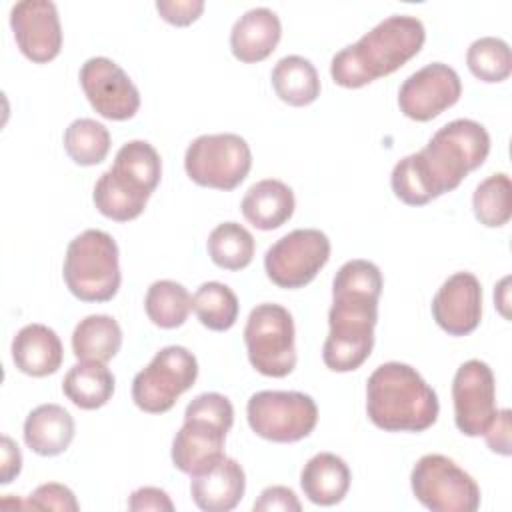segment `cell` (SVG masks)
<instances>
[{
	"label": "cell",
	"instance_id": "6da1fadb",
	"mask_svg": "<svg viewBox=\"0 0 512 512\" xmlns=\"http://www.w3.org/2000/svg\"><path fill=\"white\" fill-rule=\"evenodd\" d=\"M488 152L490 134L480 122L452 120L438 128L422 150L394 164L392 192L408 206H424L458 188L472 170L484 164Z\"/></svg>",
	"mask_w": 512,
	"mask_h": 512
},
{
	"label": "cell",
	"instance_id": "7a4b0ae2",
	"mask_svg": "<svg viewBox=\"0 0 512 512\" xmlns=\"http://www.w3.org/2000/svg\"><path fill=\"white\" fill-rule=\"evenodd\" d=\"M382 286L380 268L364 258L348 260L336 272L328 312L330 332L322 348V360L332 372H352L368 360Z\"/></svg>",
	"mask_w": 512,
	"mask_h": 512
},
{
	"label": "cell",
	"instance_id": "3957f363",
	"mask_svg": "<svg viewBox=\"0 0 512 512\" xmlns=\"http://www.w3.org/2000/svg\"><path fill=\"white\" fill-rule=\"evenodd\" d=\"M426 40L420 18L392 14L380 20L358 42L332 56L330 76L342 88H362L396 72L414 58Z\"/></svg>",
	"mask_w": 512,
	"mask_h": 512
},
{
	"label": "cell",
	"instance_id": "277c9868",
	"mask_svg": "<svg viewBox=\"0 0 512 512\" xmlns=\"http://www.w3.org/2000/svg\"><path fill=\"white\" fill-rule=\"evenodd\" d=\"M366 412L380 430L424 432L436 422L440 404L416 368L404 362H386L368 376Z\"/></svg>",
	"mask_w": 512,
	"mask_h": 512
},
{
	"label": "cell",
	"instance_id": "5b68a950",
	"mask_svg": "<svg viewBox=\"0 0 512 512\" xmlns=\"http://www.w3.org/2000/svg\"><path fill=\"white\" fill-rule=\"evenodd\" d=\"M62 276L82 302L112 300L122 282L116 240L104 230H84L66 248Z\"/></svg>",
	"mask_w": 512,
	"mask_h": 512
},
{
	"label": "cell",
	"instance_id": "8992f818",
	"mask_svg": "<svg viewBox=\"0 0 512 512\" xmlns=\"http://www.w3.org/2000/svg\"><path fill=\"white\" fill-rule=\"evenodd\" d=\"M296 332L288 308L264 302L250 310L244 344L254 370L270 378H284L296 366Z\"/></svg>",
	"mask_w": 512,
	"mask_h": 512
},
{
	"label": "cell",
	"instance_id": "52a82bcc",
	"mask_svg": "<svg viewBox=\"0 0 512 512\" xmlns=\"http://www.w3.org/2000/svg\"><path fill=\"white\" fill-rule=\"evenodd\" d=\"M246 418L256 436L290 444L312 434L318 422V406L304 392L260 390L250 396Z\"/></svg>",
	"mask_w": 512,
	"mask_h": 512
},
{
	"label": "cell",
	"instance_id": "ba28073f",
	"mask_svg": "<svg viewBox=\"0 0 512 512\" xmlns=\"http://www.w3.org/2000/svg\"><path fill=\"white\" fill-rule=\"evenodd\" d=\"M252 168L248 142L232 132L202 134L184 154V170L192 182L216 190H234Z\"/></svg>",
	"mask_w": 512,
	"mask_h": 512
},
{
	"label": "cell",
	"instance_id": "9c48e42d",
	"mask_svg": "<svg viewBox=\"0 0 512 512\" xmlns=\"http://www.w3.org/2000/svg\"><path fill=\"white\" fill-rule=\"evenodd\" d=\"M198 360L184 346H166L132 380V400L148 414L168 412L176 400L194 386Z\"/></svg>",
	"mask_w": 512,
	"mask_h": 512
},
{
	"label": "cell",
	"instance_id": "30bf717a",
	"mask_svg": "<svg viewBox=\"0 0 512 512\" xmlns=\"http://www.w3.org/2000/svg\"><path fill=\"white\" fill-rule=\"evenodd\" d=\"M410 486L432 512H474L480 506L476 480L444 454H424L412 468Z\"/></svg>",
	"mask_w": 512,
	"mask_h": 512
},
{
	"label": "cell",
	"instance_id": "8fae6325",
	"mask_svg": "<svg viewBox=\"0 0 512 512\" xmlns=\"http://www.w3.org/2000/svg\"><path fill=\"white\" fill-rule=\"evenodd\" d=\"M330 258V240L322 230L298 228L278 238L264 254L266 276L280 288L310 284Z\"/></svg>",
	"mask_w": 512,
	"mask_h": 512
},
{
	"label": "cell",
	"instance_id": "7c38bea8",
	"mask_svg": "<svg viewBox=\"0 0 512 512\" xmlns=\"http://www.w3.org/2000/svg\"><path fill=\"white\" fill-rule=\"evenodd\" d=\"M454 422L466 436H482L496 416V380L482 360H466L452 380Z\"/></svg>",
	"mask_w": 512,
	"mask_h": 512
},
{
	"label": "cell",
	"instance_id": "4fadbf2b",
	"mask_svg": "<svg viewBox=\"0 0 512 512\" xmlns=\"http://www.w3.org/2000/svg\"><path fill=\"white\" fill-rule=\"evenodd\" d=\"M80 86L90 106L108 120H128L140 108V92L110 58L92 56L80 68Z\"/></svg>",
	"mask_w": 512,
	"mask_h": 512
},
{
	"label": "cell",
	"instance_id": "5bb4252c",
	"mask_svg": "<svg viewBox=\"0 0 512 512\" xmlns=\"http://www.w3.org/2000/svg\"><path fill=\"white\" fill-rule=\"evenodd\" d=\"M462 82L458 72L444 64L432 62L410 74L398 90L400 112L416 122H428L460 100Z\"/></svg>",
	"mask_w": 512,
	"mask_h": 512
},
{
	"label": "cell",
	"instance_id": "9a60e30c",
	"mask_svg": "<svg viewBox=\"0 0 512 512\" xmlns=\"http://www.w3.org/2000/svg\"><path fill=\"white\" fill-rule=\"evenodd\" d=\"M10 28L20 52L44 64L54 60L62 48V26L58 8L50 0H22L10 10Z\"/></svg>",
	"mask_w": 512,
	"mask_h": 512
},
{
	"label": "cell",
	"instance_id": "2e32d148",
	"mask_svg": "<svg viewBox=\"0 0 512 512\" xmlns=\"http://www.w3.org/2000/svg\"><path fill=\"white\" fill-rule=\"evenodd\" d=\"M436 324L450 336L474 332L482 318V286L472 272H454L432 300Z\"/></svg>",
	"mask_w": 512,
	"mask_h": 512
},
{
	"label": "cell",
	"instance_id": "e0dca14e",
	"mask_svg": "<svg viewBox=\"0 0 512 512\" xmlns=\"http://www.w3.org/2000/svg\"><path fill=\"white\" fill-rule=\"evenodd\" d=\"M228 432L220 422L184 412V424L172 440V464L184 474L198 472L224 454Z\"/></svg>",
	"mask_w": 512,
	"mask_h": 512
},
{
	"label": "cell",
	"instance_id": "ac0fdd59",
	"mask_svg": "<svg viewBox=\"0 0 512 512\" xmlns=\"http://www.w3.org/2000/svg\"><path fill=\"white\" fill-rule=\"evenodd\" d=\"M190 478L192 500L204 512H228L236 508L246 490L242 466L226 454L190 474Z\"/></svg>",
	"mask_w": 512,
	"mask_h": 512
},
{
	"label": "cell",
	"instance_id": "d6986e66",
	"mask_svg": "<svg viewBox=\"0 0 512 512\" xmlns=\"http://www.w3.org/2000/svg\"><path fill=\"white\" fill-rule=\"evenodd\" d=\"M154 190L130 170L112 164L94 184L92 200L98 212L116 222L138 218Z\"/></svg>",
	"mask_w": 512,
	"mask_h": 512
},
{
	"label": "cell",
	"instance_id": "ffe728a7",
	"mask_svg": "<svg viewBox=\"0 0 512 512\" xmlns=\"http://www.w3.org/2000/svg\"><path fill=\"white\" fill-rule=\"evenodd\" d=\"M282 24L274 10L266 6L244 12L230 30V50L244 64L266 60L278 46Z\"/></svg>",
	"mask_w": 512,
	"mask_h": 512
},
{
	"label": "cell",
	"instance_id": "44dd1931",
	"mask_svg": "<svg viewBox=\"0 0 512 512\" xmlns=\"http://www.w3.org/2000/svg\"><path fill=\"white\" fill-rule=\"evenodd\" d=\"M62 342L46 324H26L12 340V360L28 376L42 378L54 374L62 364Z\"/></svg>",
	"mask_w": 512,
	"mask_h": 512
},
{
	"label": "cell",
	"instance_id": "7402d4cb",
	"mask_svg": "<svg viewBox=\"0 0 512 512\" xmlns=\"http://www.w3.org/2000/svg\"><path fill=\"white\" fill-rule=\"evenodd\" d=\"M296 208L294 192L288 184L276 178H266L252 184L240 204L244 218L258 230H276L286 224Z\"/></svg>",
	"mask_w": 512,
	"mask_h": 512
},
{
	"label": "cell",
	"instance_id": "603a6c76",
	"mask_svg": "<svg viewBox=\"0 0 512 512\" xmlns=\"http://www.w3.org/2000/svg\"><path fill=\"white\" fill-rule=\"evenodd\" d=\"M76 424L60 404H40L24 420V442L40 456H58L74 440Z\"/></svg>",
	"mask_w": 512,
	"mask_h": 512
},
{
	"label": "cell",
	"instance_id": "cb8c5ba5",
	"mask_svg": "<svg viewBox=\"0 0 512 512\" xmlns=\"http://www.w3.org/2000/svg\"><path fill=\"white\" fill-rule=\"evenodd\" d=\"M350 468L344 458L332 452H318L312 456L302 472L300 486L304 496L318 506H334L344 500L350 488Z\"/></svg>",
	"mask_w": 512,
	"mask_h": 512
},
{
	"label": "cell",
	"instance_id": "d4e9b609",
	"mask_svg": "<svg viewBox=\"0 0 512 512\" xmlns=\"http://www.w3.org/2000/svg\"><path fill=\"white\" fill-rule=\"evenodd\" d=\"M122 346V328L108 314H90L82 318L72 332V352L80 362L112 360Z\"/></svg>",
	"mask_w": 512,
	"mask_h": 512
},
{
	"label": "cell",
	"instance_id": "484cf974",
	"mask_svg": "<svg viewBox=\"0 0 512 512\" xmlns=\"http://www.w3.org/2000/svg\"><path fill=\"white\" fill-rule=\"evenodd\" d=\"M270 80L276 96L290 106H308L320 96V76L314 64L298 54L280 58Z\"/></svg>",
	"mask_w": 512,
	"mask_h": 512
},
{
	"label": "cell",
	"instance_id": "4316f807",
	"mask_svg": "<svg viewBox=\"0 0 512 512\" xmlns=\"http://www.w3.org/2000/svg\"><path fill=\"white\" fill-rule=\"evenodd\" d=\"M114 386V374L102 362H78L62 382L66 398L82 410L102 408L112 398Z\"/></svg>",
	"mask_w": 512,
	"mask_h": 512
},
{
	"label": "cell",
	"instance_id": "83f0119b",
	"mask_svg": "<svg viewBox=\"0 0 512 512\" xmlns=\"http://www.w3.org/2000/svg\"><path fill=\"white\" fill-rule=\"evenodd\" d=\"M192 310L208 330L226 332L236 324L240 304L228 284L204 282L192 296Z\"/></svg>",
	"mask_w": 512,
	"mask_h": 512
},
{
	"label": "cell",
	"instance_id": "f1b7e54d",
	"mask_svg": "<svg viewBox=\"0 0 512 512\" xmlns=\"http://www.w3.org/2000/svg\"><path fill=\"white\" fill-rule=\"evenodd\" d=\"M144 310L152 324L166 330L178 328L192 310V296L180 282L156 280L146 292Z\"/></svg>",
	"mask_w": 512,
	"mask_h": 512
},
{
	"label": "cell",
	"instance_id": "f546056e",
	"mask_svg": "<svg viewBox=\"0 0 512 512\" xmlns=\"http://www.w3.org/2000/svg\"><path fill=\"white\" fill-rule=\"evenodd\" d=\"M212 262L224 270H242L254 258V236L238 222L218 224L206 242Z\"/></svg>",
	"mask_w": 512,
	"mask_h": 512
},
{
	"label": "cell",
	"instance_id": "4dcf8cb0",
	"mask_svg": "<svg viewBox=\"0 0 512 512\" xmlns=\"http://www.w3.org/2000/svg\"><path fill=\"white\" fill-rule=\"evenodd\" d=\"M64 150L78 166H96L110 152V132L92 118H78L64 130Z\"/></svg>",
	"mask_w": 512,
	"mask_h": 512
},
{
	"label": "cell",
	"instance_id": "1f68e13d",
	"mask_svg": "<svg viewBox=\"0 0 512 512\" xmlns=\"http://www.w3.org/2000/svg\"><path fill=\"white\" fill-rule=\"evenodd\" d=\"M474 216L488 228L504 226L512 216V184L506 172L482 180L472 196Z\"/></svg>",
	"mask_w": 512,
	"mask_h": 512
},
{
	"label": "cell",
	"instance_id": "d6a6232c",
	"mask_svg": "<svg viewBox=\"0 0 512 512\" xmlns=\"http://www.w3.org/2000/svg\"><path fill=\"white\" fill-rule=\"evenodd\" d=\"M466 64L478 80L488 84L502 82L512 72L510 46L502 38L482 36L468 46Z\"/></svg>",
	"mask_w": 512,
	"mask_h": 512
},
{
	"label": "cell",
	"instance_id": "836d02e7",
	"mask_svg": "<svg viewBox=\"0 0 512 512\" xmlns=\"http://www.w3.org/2000/svg\"><path fill=\"white\" fill-rule=\"evenodd\" d=\"M28 508L34 510H62V512H76L80 508L74 492L58 482L40 484L26 502Z\"/></svg>",
	"mask_w": 512,
	"mask_h": 512
},
{
	"label": "cell",
	"instance_id": "e575fe53",
	"mask_svg": "<svg viewBox=\"0 0 512 512\" xmlns=\"http://www.w3.org/2000/svg\"><path fill=\"white\" fill-rule=\"evenodd\" d=\"M156 10L162 20L174 26H188L204 12L202 0H158Z\"/></svg>",
	"mask_w": 512,
	"mask_h": 512
},
{
	"label": "cell",
	"instance_id": "d590c367",
	"mask_svg": "<svg viewBox=\"0 0 512 512\" xmlns=\"http://www.w3.org/2000/svg\"><path fill=\"white\" fill-rule=\"evenodd\" d=\"M254 512H300L302 504L292 488L288 486H268L260 492V498L254 502Z\"/></svg>",
	"mask_w": 512,
	"mask_h": 512
},
{
	"label": "cell",
	"instance_id": "8d00e7d4",
	"mask_svg": "<svg viewBox=\"0 0 512 512\" xmlns=\"http://www.w3.org/2000/svg\"><path fill=\"white\" fill-rule=\"evenodd\" d=\"M128 508L132 512H146V510H156V512H172L174 504L162 488L156 486H142L134 490L128 498Z\"/></svg>",
	"mask_w": 512,
	"mask_h": 512
},
{
	"label": "cell",
	"instance_id": "74e56055",
	"mask_svg": "<svg viewBox=\"0 0 512 512\" xmlns=\"http://www.w3.org/2000/svg\"><path fill=\"white\" fill-rule=\"evenodd\" d=\"M492 452L510 456V410H498L486 432L482 434Z\"/></svg>",
	"mask_w": 512,
	"mask_h": 512
},
{
	"label": "cell",
	"instance_id": "f35d334b",
	"mask_svg": "<svg viewBox=\"0 0 512 512\" xmlns=\"http://www.w3.org/2000/svg\"><path fill=\"white\" fill-rule=\"evenodd\" d=\"M22 470V454L18 444L10 436H2V466L0 484H10Z\"/></svg>",
	"mask_w": 512,
	"mask_h": 512
}]
</instances>
